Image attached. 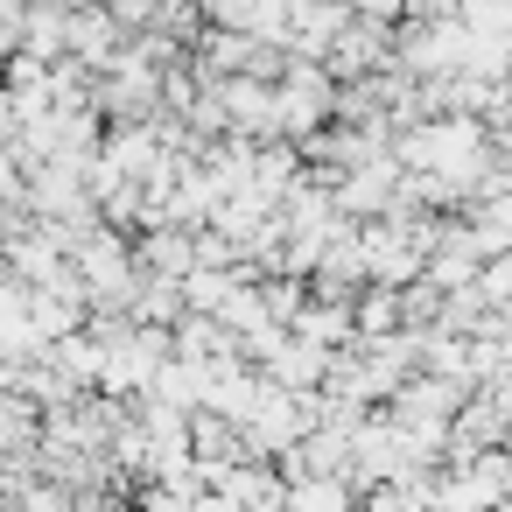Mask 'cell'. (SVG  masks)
Wrapping results in <instances>:
<instances>
[{
    "instance_id": "6da1fadb",
    "label": "cell",
    "mask_w": 512,
    "mask_h": 512,
    "mask_svg": "<svg viewBox=\"0 0 512 512\" xmlns=\"http://www.w3.org/2000/svg\"><path fill=\"white\" fill-rule=\"evenodd\" d=\"M330 120H337V78H330V64H316V57H288L281 78H274V134L302 148V141L323 134Z\"/></svg>"
},
{
    "instance_id": "7a4b0ae2",
    "label": "cell",
    "mask_w": 512,
    "mask_h": 512,
    "mask_svg": "<svg viewBox=\"0 0 512 512\" xmlns=\"http://www.w3.org/2000/svg\"><path fill=\"white\" fill-rule=\"evenodd\" d=\"M330 358H337L330 344H309V337H295V330H288V337H281V344L260 358V372H267L274 386L309 393V386H323V379H330Z\"/></svg>"
},
{
    "instance_id": "3957f363",
    "label": "cell",
    "mask_w": 512,
    "mask_h": 512,
    "mask_svg": "<svg viewBox=\"0 0 512 512\" xmlns=\"http://www.w3.org/2000/svg\"><path fill=\"white\" fill-rule=\"evenodd\" d=\"M470 239H477L484 260L512 246V190H505V183H491V190L470 204Z\"/></svg>"
},
{
    "instance_id": "277c9868",
    "label": "cell",
    "mask_w": 512,
    "mask_h": 512,
    "mask_svg": "<svg viewBox=\"0 0 512 512\" xmlns=\"http://www.w3.org/2000/svg\"><path fill=\"white\" fill-rule=\"evenodd\" d=\"M22 183H29V169H22L15 141H0V211H8V204H22Z\"/></svg>"
},
{
    "instance_id": "5b68a950",
    "label": "cell",
    "mask_w": 512,
    "mask_h": 512,
    "mask_svg": "<svg viewBox=\"0 0 512 512\" xmlns=\"http://www.w3.org/2000/svg\"><path fill=\"white\" fill-rule=\"evenodd\" d=\"M253 8H260V0H197V15H204V22H218V29H246V22H253Z\"/></svg>"
},
{
    "instance_id": "8992f818",
    "label": "cell",
    "mask_w": 512,
    "mask_h": 512,
    "mask_svg": "<svg viewBox=\"0 0 512 512\" xmlns=\"http://www.w3.org/2000/svg\"><path fill=\"white\" fill-rule=\"evenodd\" d=\"M498 183H505V190H512V127H505V134H498Z\"/></svg>"
}]
</instances>
